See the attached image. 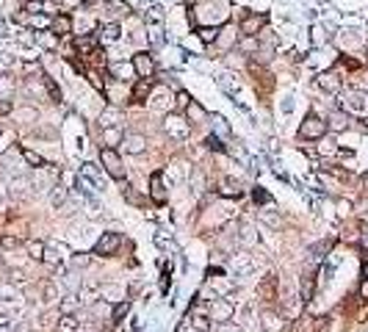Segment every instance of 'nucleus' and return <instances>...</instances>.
<instances>
[{"label":"nucleus","mask_w":368,"mask_h":332,"mask_svg":"<svg viewBox=\"0 0 368 332\" xmlns=\"http://www.w3.org/2000/svg\"><path fill=\"white\" fill-rule=\"evenodd\" d=\"M23 158H25V164H31L33 169H45V166H47L42 155H39V152H33V150H28V147L23 150Z\"/></svg>","instance_id":"21"},{"label":"nucleus","mask_w":368,"mask_h":332,"mask_svg":"<svg viewBox=\"0 0 368 332\" xmlns=\"http://www.w3.org/2000/svg\"><path fill=\"white\" fill-rule=\"evenodd\" d=\"M80 174H86V178L92 180L94 186H97V191H103V188H105L103 172H100V169H97V164H92V161H89V164H83V172H80Z\"/></svg>","instance_id":"13"},{"label":"nucleus","mask_w":368,"mask_h":332,"mask_svg":"<svg viewBox=\"0 0 368 332\" xmlns=\"http://www.w3.org/2000/svg\"><path fill=\"white\" fill-rule=\"evenodd\" d=\"M343 108H346V111H354V114H363V111H365V94H360V92L346 94Z\"/></svg>","instance_id":"11"},{"label":"nucleus","mask_w":368,"mask_h":332,"mask_svg":"<svg viewBox=\"0 0 368 332\" xmlns=\"http://www.w3.org/2000/svg\"><path fill=\"white\" fill-rule=\"evenodd\" d=\"M97 36H92V33H83V36H78V50L80 56H92L94 50H97Z\"/></svg>","instance_id":"14"},{"label":"nucleus","mask_w":368,"mask_h":332,"mask_svg":"<svg viewBox=\"0 0 368 332\" xmlns=\"http://www.w3.org/2000/svg\"><path fill=\"white\" fill-rule=\"evenodd\" d=\"M100 164H103V169L114 180L125 178V166H122V158H119V152L114 150V147H103V150H100Z\"/></svg>","instance_id":"1"},{"label":"nucleus","mask_w":368,"mask_h":332,"mask_svg":"<svg viewBox=\"0 0 368 332\" xmlns=\"http://www.w3.org/2000/svg\"><path fill=\"white\" fill-rule=\"evenodd\" d=\"M213 127H216V133H219V136H230V125H227V119L219 117V114L213 117Z\"/></svg>","instance_id":"32"},{"label":"nucleus","mask_w":368,"mask_h":332,"mask_svg":"<svg viewBox=\"0 0 368 332\" xmlns=\"http://www.w3.org/2000/svg\"><path fill=\"white\" fill-rule=\"evenodd\" d=\"M266 25V17L263 14H249L241 19V33L244 36H257V31H261Z\"/></svg>","instance_id":"7"},{"label":"nucleus","mask_w":368,"mask_h":332,"mask_svg":"<svg viewBox=\"0 0 368 332\" xmlns=\"http://www.w3.org/2000/svg\"><path fill=\"white\" fill-rule=\"evenodd\" d=\"M45 244L42 241H28V252H31V257H33V260H42V257H45Z\"/></svg>","instance_id":"29"},{"label":"nucleus","mask_w":368,"mask_h":332,"mask_svg":"<svg viewBox=\"0 0 368 332\" xmlns=\"http://www.w3.org/2000/svg\"><path fill=\"white\" fill-rule=\"evenodd\" d=\"M122 139H125V133H122L117 125H108V127H103V141H105L108 147L122 144Z\"/></svg>","instance_id":"18"},{"label":"nucleus","mask_w":368,"mask_h":332,"mask_svg":"<svg viewBox=\"0 0 368 332\" xmlns=\"http://www.w3.org/2000/svg\"><path fill=\"white\" fill-rule=\"evenodd\" d=\"M197 33H200V39H202L205 45H213L216 39H219V33H222V31H219V28H200Z\"/></svg>","instance_id":"27"},{"label":"nucleus","mask_w":368,"mask_h":332,"mask_svg":"<svg viewBox=\"0 0 368 332\" xmlns=\"http://www.w3.org/2000/svg\"><path fill=\"white\" fill-rule=\"evenodd\" d=\"M155 244H158V247L161 249H172V252H175V244H172V238H166V235H155Z\"/></svg>","instance_id":"40"},{"label":"nucleus","mask_w":368,"mask_h":332,"mask_svg":"<svg viewBox=\"0 0 368 332\" xmlns=\"http://www.w3.org/2000/svg\"><path fill=\"white\" fill-rule=\"evenodd\" d=\"M194 332H200V329H194Z\"/></svg>","instance_id":"59"},{"label":"nucleus","mask_w":368,"mask_h":332,"mask_svg":"<svg viewBox=\"0 0 368 332\" xmlns=\"http://www.w3.org/2000/svg\"><path fill=\"white\" fill-rule=\"evenodd\" d=\"M50 202H53L56 208H58V205H64V202H67V188L56 183V186H53V194H50Z\"/></svg>","instance_id":"26"},{"label":"nucleus","mask_w":368,"mask_h":332,"mask_svg":"<svg viewBox=\"0 0 368 332\" xmlns=\"http://www.w3.org/2000/svg\"><path fill=\"white\" fill-rule=\"evenodd\" d=\"M53 33H56V36H67V33L72 31V19L67 17V14H58V17H53Z\"/></svg>","instance_id":"15"},{"label":"nucleus","mask_w":368,"mask_h":332,"mask_svg":"<svg viewBox=\"0 0 368 332\" xmlns=\"http://www.w3.org/2000/svg\"><path fill=\"white\" fill-rule=\"evenodd\" d=\"M365 277H368V263H365Z\"/></svg>","instance_id":"57"},{"label":"nucleus","mask_w":368,"mask_h":332,"mask_svg":"<svg viewBox=\"0 0 368 332\" xmlns=\"http://www.w3.org/2000/svg\"><path fill=\"white\" fill-rule=\"evenodd\" d=\"M257 291H261V294L266 296V299H277V294H274V277H269V280H263L261 282V288H257Z\"/></svg>","instance_id":"28"},{"label":"nucleus","mask_w":368,"mask_h":332,"mask_svg":"<svg viewBox=\"0 0 368 332\" xmlns=\"http://www.w3.org/2000/svg\"><path fill=\"white\" fill-rule=\"evenodd\" d=\"M233 266H235V274H249L252 272V263H249V257L244 255V252H238L233 257Z\"/></svg>","instance_id":"20"},{"label":"nucleus","mask_w":368,"mask_h":332,"mask_svg":"<svg viewBox=\"0 0 368 332\" xmlns=\"http://www.w3.org/2000/svg\"><path fill=\"white\" fill-rule=\"evenodd\" d=\"M42 291H45V302H56V299H58V291H56V285H53V282H45Z\"/></svg>","instance_id":"35"},{"label":"nucleus","mask_w":368,"mask_h":332,"mask_svg":"<svg viewBox=\"0 0 368 332\" xmlns=\"http://www.w3.org/2000/svg\"><path fill=\"white\" fill-rule=\"evenodd\" d=\"M180 111H186V105H188V94L186 92H177V103H175Z\"/></svg>","instance_id":"45"},{"label":"nucleus","mask_w":368,"mask_h":332,"mask_svg":"<svg viewBox=\"0 0 368 332\" xmlns=\"http://www.w3.org/2000/svg\"><path fill=\"white\" fill-rule=\"evenodd\" d=\"M346 125H349V114H332L327 127H332V130H343Z\"/></svg>","instance_id":"23"},{"label":"nucleus","mask_w":368,"mask_h":332,"mask_svg":"<svg viewBox=\"0 0 368 332\" xmlns=\"http://www.w3.org/2000/svg\"><path fill=\"white\" fill-rule=\"evenodd\" d=\"M45 83H47V92H50L53 103H61V89H58L56 83H53V78H45Z\"/></svg>","instance_id":"34"},{"label":"nucleus","mask_w":368,"mask_h":332,"mask_svg":"<svg viewBox=\"0 0 368 332\" xmlns=\"http://www.w3.org/2000/svg\"><path fill=\"white\" fill-rule=\"evenodd\" d=\"M36 42L42 47H53L56 45V36H50V33H36Z\"/></svg>","instance_id":"38"},{"label":"nucleus","mask_w":368,"mask_h":332,"mask_svg":"<svg viewBox=\"0 0 368 332\" xmlns=\"http://www.w3.org/2000/svg\"><path fill=\"white\" fill-rule=\"evenodd\" d=\"M233 313L235 310L227 299H213V304H210V321H216V324H227L233 318Z\"/></svg>","instance_id":"4"},{"label":"nucleus","mask_w":368,"mask_h":332,"mask_svg":"<svg viewBox=\"0 0 368 332\" xmlns=\"http://www.w3.org/2000/svg\"><path fill=\"white\" fill-rule=\"evenodd\" d=\"M11 247H17V238H11V235L3 238V249H11Z\"/></svg>","instance_id":"51"},{"label":"nucleus","mask_w":368,"mask_h":332,"mask_svg":"<svg viewBox=\"0 0 368 332\" xmlns=\"http://www.w3.org/2000/svg\"><path fill=\"white\" fill-rule=\"evenodd\" d=\"M50 23H53V19H47L45 14H39V11H36L33 17H28V25H31V28H47Z\"/></svg>","instance_id":"33"},{"label":"nucleus","mask_w":368,"mask_h":332,"mask_svg":"<svg viewBox=\"0 0 368 332\" xmlns=\"http://www.w3.org/2000/svg\"><path fill=\"white\" fill-rule=\"evenodd\" d=\"M324 133H327V122L318 119L316 114H310V117L302 122V127H299V139H305V141L324 139Z\"/></svg>","instance_id":"2"},{"label":"nucleus","mask_w":368,"mask_h":332,"mask_svg":"<svg viewBox=\"0 0 368 332\" xmlns=\"http://www.w3.org/2000/svg\"><path fill=\"white\" fill-rule=\"evenodd\" d=\"M122 247V238L117 233H103V238H100L97 244H94V255H103V257H108V255H114L117 249Z\"/></svg>","instance_id":"3"},{"label":"nucleus","mask_w":368,"mask_h":332,"mask_svg":"<svg viewBox=\"0 0 368 332\" xmlns=\"http://www.w3.org/2000/svg\"><path fill=\"white\" fill-rule=\"evenodd\" d=\"M360 296H363V299H368V280L363 282V285H360Z\"/></svg>","instance_id":"53"},{"label":"nucleus","mask_w":368,"mask_h":332,"mask_svg":"<svg viewBox=\"0 0 368 332\" xmlns=\"http://www.w3.org/2000/svg\"><path fill=\"white\" fill-rule=\"evenodd\" d=\"M0 332H11V318L0 316Z\"/></svg>","instance_id":"48"},{"label":"nucleus","mask_w":368,"mask_h":332,"mask_svg":"<svg viewBox=\"0 0 368 332\" xmlns=\"http://www.w3.org/2000/svg\"><path fill=\"white\" fill-rule=\"evenodd\" d=\"M72 263H75V266H86L89 257H86V255H78V257H72Z\"/></svg>","instance_id":"49"},{"label":"nucleus","mask_w":368,"mask_h":332,"mask_svg":"<svg viewBox=\"0 0 368 332\" xmlns=\"http://www.w3.org/2000/svg\"><path fill=\"white\" fill-rule=\"evenodd\" d=\"M127 72H131V70H127V67H122V64H114V67H111V75L117 78V80H127Z\"/></svg>","instance_id":"37"},{"label":"nucleus","mask_w":368,"mask_h":332,"mask_svg":"<svg viewBox=\"0 0 368 332\" xmlns=\"http://www.w3.org/2000/svg\"><path fill=\"white\" fill-rule=\"evenodd\" d=\"M11 86H14V83H11V78H9V75H0V92L9 94V92H11Z\"/></svg>","instance_id":"43"},{"label":"nucleus","mask_w":368,"mask_h":332,"mask_svg":"<svg viewBox=\"0 0 368 332\" xmlns=\"http://www.w3.org/2000/svg\"><path fill=\"white\" fill-rule=\"evenodd\" d=\"M45 263H50V266H58L61 263V255L56 252V249H45V257H42Z\"/></svg>","instance_id":"36"},{"label":"nucleus","mask_w":368,"mask_h":332,"mask_svg":"<svg viewBox=\"0 0 368 332\" xmlns=\"http://www.w3.org/2000/svg\"><path fill=\"white\" fill-rule=\"evenodd\" d=\"M6 202V188H3V183H0V205Z\"/></svg>","instance_id":"55"},{"label":"nucleus","mask_w":368,"mask_h":332,"mask_svg":"<svg viewBox=\"0 0 368 332\" xmlns=\"http://www.w3.org/2000/svg\"><path fill=\"white\" fill-rule=\"evenodd\" d=\"M153 89H155V80L153 78H139V83L133 86V100H136V103H144L149 94H153Z\"/></svg>","instance_id":"9"},{"label":"nucleus","mask_w":368,"mask_h":332,"mask_svg":"<svg viewBox=\"0 0 368 332\" xmlns=\"http://www.w3.org/2000/svg\"><path fill=\"white\" fill-rule=\"evenodd\" d=\"M238 47H241L244 53H255V50H261V39H257V36H247V39L238 42Z\"/></svg>","instance_id":"24"},{"label":"nucleus","mask_w":368,"mask_h":332,"mask_svg":"<svg viewBox=\"0 0 368 332\" xmlns=\"http://www.w3.org/2000/svg\"><path fill=\"white\" fill-rule=\"evenodd\" d=\"M127 310H131V302H127V299H122V302H117V307H114L111 318H114V321H122V318L127 316Z\"/></svg>","instance_id":"30"},{"label":"nucleus","mask_w":368,"mask_h":332,"mask_svg":"<svg viewBox=\"0 0 368 332\" xmlns=\"http://www.w3.org/2000/svg\"><path fill=\"white\" fill-rule=\"evenodd\" d=\"M186 114H188V119H191V122H197V125L208 119V111H205V108H202L200 103H194V100H188V105H186Z\"/></svg>","instance_id":"17"},{"label":"nucleus","mask_w":368,"mask_h":332,"mask_svg":"<svg viewBox=\"0 0 368 332\" xmlns=\"http://www.w3.org/2000/svg\"><path fill=\"white\" fill-rule=\"evenodd\" d=\"M61 3H64V6H80L83 0H61Z\"/></svg>","instance_id":"54"},{"label":"nucleus","mask_w":368,"mask_h":332,"mask_svg":"<svg viewBox=\"0 0 368 332\" xmlns=\"http://www.w3.org/2000/svg\"><path fill=\"white\" fill-rule=\"evenodd\" d=\"M119 33H122L119 23H108V25H103V28H100L97 39H100V42H105V45H114V42L119 39Z\"/></svg>","instance_id":"12"},{"label":"nucleus","mask_w":368,"mask_h":332,"mask_svg":"<svg viewBox=\"0 0 368 332\" xmlns=\"http://www.w3.org/2000/svg\"><path fill=\"white\" fill-rule=\"evenodd\" d=\"M216 332H238V327H230V324H219Z\"/></svg>","instance_id":"50"},{"label":"nucleus","mask_w":368,"mask_h":332,"mask_svg":"<svg viewBox=\"0 0 368 332\" xmlns=\"http://www.w3.org/2000/svg\"><path fill=\"white\" fill-rule=\"evenodd\" d=\"M313 291H316V280H313V277H302V291H299L302 302H310L313 299Z\"/></svg>","instance_id":"22"},{"label":"nucleus","mask_w":368,"mask_h":332,"mask_svg":"<svg viewBox=\"0 0 368 332\" xmlns=\"http://www.w3.org/2000/svg\"><path fill=\"white\" fill-rule=\"evenodd\" d=\"M222 196H230V200H238V196H241V188H222V191H219Z\"/></svg>","instance_id":"44"},{"label":"nucleus","mask_w":368,"mask_h":332,"mask_svg":"<svg viewBox=\"0 0 368 332\" xmlns=\"http://www.w3.org/2000/svg\"><path fill=\"white\" fill-rule=\"evenodd\" d=\"M166 133H169V136H175V139H180V141H186L188 122H183L180 117H166Z\"/></svg>","instance_id":"8"},{"label":"nucleus","mask_w":368,"mask_h":332,"mask_svg":"<svg viewBox=\"0 0 368 332\" xmlns=\"http://www.w3.org/2000/svg\"><path fill=\"white\" fill-rule=\"evenodd\" d=\"M149 196H153L155 202H166V188H163V178H161V172H155L153 178H149Z\"/></svg>","instance_id":"10"},{"label":"nucleus","mask_w":368,"mask_h":332,"mask_svg":"<svg viewBox=\"0 0 368 332\" xmlns=\"http://www.w3.org/2000/svg\"><path fill=\"white\" fill-rule=\"evenodd\" d=\"M36 3H45V0H36Z\"/></svg>","instance_id":"58"},{"label":"nucleus","mask_w":368,"mask_h":332,"mask_svg":"<svg viewBox=\"0 0 368 332\" xmlns=\"http://www.w3.org/2000/svg\"><path fill=\"white\" fill-rule=\"evenodd\" d=\"M89 78H92V83H94V89H97V92H105V83H103V80H100V75H97V72H92V75H89Z\"/></svg>","instance_id":"46"},{"label":"nucleus","mask_w":368,"mask_h":332,"mask_svg":"<svg viewBox=\"0 0 368 332\" xmlns=\"http://www.w3.org/2000/svg\"><path fill=\"white\" fill-rule=\"evenodd\" d=\"M263 329L266 332H280L283 329V318L274 313V310H266L263 313Z\"/></svg>","instance_id":"16"},{"label":"nucleus","mask_w":368,"mask_h":332,"mask_svg":"<svg viewBox=\"0 0 368 332\" xmlns=\"http://www.w3.org/2000/svg\"><path fill=\"white\" fill-rule=\"evenodd\" d=\"M208 147L210 150H216V152H224V144H222L219 136H208Z\"/></svg>","instance_id":"41"},{"label":"nucleus","mask_w":368,"mask_h":332,"mask_svg":"<svg viewBox=\"0 0 368 332\" xmlns=\"http://www.w3.org/2000/svg\"><path fill=\"white\" fill-rule=\"evenodd\" d=\"M122 147H125V152H131V155H141L147 150V139L141 136V133H127V136L122 139Z\"/></svg>","instance_id":"6"},{"label":"nucleus","mask_w":368,"mask_h":332,"mask_svg":"<svg viewBox=\"0 0 368 332\" xmlns=\"http://www.w3.org/2000/svg\"><path fill=\"white\" fill-rule=\"evenodd\" d=\"M365 53H368V50H365Z\"/></svg>","instance_id":"60"},{"label":"nucleus","mask_w":368,"mask_h":332,"mask_svg":"<svg viewBox=\"0 0 368 332\" xmlns=\"http://www.w3.org/2000/svg\"><path fill=\"white\" fill-rule=\"evenodd\" d=\"M252 196H255V202H261V205H269L271 202V196L263 191V188H255V191H252Z\"/></svg>","instance_id":"39"},{"label":"nucleus","mask_w":368,"mask_h":332,"mask_svg":"<svg viewBox=\"0 0 368 332\" xmlns=\"http://www.w3.org/2000/svg\"><path fill=\"white\" fill-rule=\"evenodd\" d=\"M133 70L139 72V78H153L155 72V61L149 53H136L133 56Z\"/></svg>","instance_id":"5"},{"label":"nucleus","mask_w":368,"mask_h":332,"mask_svg":"<svg viewBox=\"0 0 368 332\" xmlns=\"http://www.w3.org/2000/svg\"><path fill=\"white\" fill-rule=\"evenodd\" d=\"M78 316L75 313H61L58 318V332H78Z\"/></svg>","instance_id":"19"},{"label":"nucleus","mask_w":368,"mask_h":332,"mask_svg":"<svg viewBox=\"0 0 368 332\" xmlns=\"http://www.w3.org/2000/svg\"><path fill=\"white\" fill-rule=\"evenodd\" d=\"M318 86H321V89H327V92H338V78L332 75V72H327V75H321V80H318Z\"/></svg>","instance_id":"25"},{"label":"nucleus","mask_w":368,"mask_h":332,"mask_svg":"<svg viewBox=\"0 0 368 332\" xmlns=\"http://www.w3.org/2000/svg\"><path fill=\"white\" fill-rule=\"evenodd\" d=\"M332 272H335V263H324V269H321V280H324V282H330Z\"/></svg>","instance_id":"42"},{"label":"nucleus","mask_w":368,"mask_h":332,"mask_svg":"<svg viewBox=\"0 0 368 332\" xmlns=\"http://www.w3.org/2000/svg\"><path fill=\"white\" fill-rule=\"evenodd\" d=\"M360 244H363V249H365V252H368V233L363 235V241H360Z\"/></svg>","instance_id":"56"},{"label":"nucleus","mask_w":368,"mask_h":332,"mask_svg":"<svg viewBox=\"0 0 368 332\" xmlns=\"http://www.w3.org/2000/svg\"><path fill=\"white\" fill-rule=\"evenodd\" d=\"M11 111V103L9 100H3V103H0V114H9Z\"/></svg>","instance_id":"52"},{"label":"nucleus","mask_w":368,"mask_h":332,"mask_svg":"<svg viewBox=\"0 0 368 332\" xmlns=\"http://www.w3.org/2000/svg\"><path fill=\"white\" fill-rule=\"evenodd\" d=\"M78 307H80L78 296H64V302H61V313H75Z\"/></svg>","instance_id":"31"},{"label":"nucleus","mask_w":368,"mask_h":332,"mask_svg":"<svg viewBox=\"0 0 368 332\" xmlns=\"http://www.w3.org/2000/svg\"><path fill=\"white\" fill-rule=\"evenodd\" d=\"M119 294H122V291H119L117 285H105V288H103V296H119Z\"/></svg>","instance_id":"47"}]
</instances>
